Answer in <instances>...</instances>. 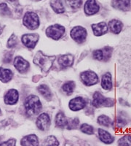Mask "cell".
I'll return each mask as SVG.
<instances>
[{
  "mask_svg": "<svg viewBox=\"0 0 131 146\" xmlns=\"http://www.w3.org/2000/svg\"><path fill=\"white\" fill-rule=\"evenodd\" d=\"M92 30L95 36H100L105 35L108 32L109 27L105 22H101L98 23H93L91 25Z\"/></svg>",
  "mask_w": 131,
  "mask_h": 146,
  "instance_id": "15",
  "label": "cell"
},
{
  "mask_svg": "<svg viewBox=\"0 0 131 146\" xmlns=\"http://www.w3.org/2000/svg\"><path fill=\"white\" fill-rule=\"evenodd\" d=\"M24 107H25L26 113L28 116L37 115L42 110V105L40 102L39 98L34 94L28 96L26 99Z\"/></svg>",
  "mask_w": 131,
  "mask_h": 146,
  "instance_id": "2",
  "label": "cell"
},
{
  "mask_svg": "<svg viewBox=\"0 0 131 146\" xmlns=\"http://www.w3.org/2000/svg\"><path fill=\"white\" fill-rule=\"evenodd\" d=\"M101 85L102 88L106 91H110L113 88L112 76L110 72H106L104 75H102L101 78Z\"/></svg>",
  "mask_w": 131,
  "mask_h": 146,
  "instance_id": "20",
  "label": "cell"
},
{
  "mask_svg": "<svg viewBox=\"0 0 131 146\" xmlns=\"http://www.w3.org/2000/svg\"><path fill=\"white\" fill-rule=\"evenodd\" d=\"M75 83L74 81H68L66 83H65L62 86V89H63V91L68 95H70L73 93Z\"/></svg>",
  "mask_w": 131,
  "mask_h": 146,
  "instance_id": "27",
  "label": "cell"
},
{
  "mask_svg": "<svg viewBox=\"0 0 131 146\" xmlns=\"http://www.w3.org/2000/svg\"><path fill=\"white\" fill-rule=\"evenodd\" d=\"M12 57H13V52H7L4 56L3 62L5 63H10L11 62Z\"/></svg>",
  "mask_w": 131,
  "mask_h": 146,
  "instance_id": "37",
  "label": "cell"
},
{
  "mask_svg": "<svg viewBox=\"0 0 131 146\" xmlns=\"http://www.w3.org/2000/svg\"><path fill=\"white\" fill-rule=\"evenodd\" d=\"M109 28L111 33L119 35L122 30L123 23L120 21L113 19L109 22Z\"/></svg>",
  "mask_w": 131,
  "mask_h": 146,
  "instance_id": "22",
  "label": "cell"
},
{
  "mask_svg": "<svg viewBox=\"0 0 131 146\" xmlns=\"http://www.w3.org/2000/svg\"><path fill=\"white\" fill-rule=\"evenodd\" d=\"M23 23L28 29H37L40 24L38 15L34 12H27L23 16Z\"/></svg>",
  "mask_w": 131,
  "mask_h": 146,
  "instance_id": "4",
  "label": "cell"
},
{
  "mask_svg": "<svg viewBox=\"0 0 131 146\" xmlns=\"http://www.w3.org/2000/svg\"><path fill=\"white\" fill-rule=\"evenodd\" d=\"M21 146H39V139L36 135H28L23 137L20 140Z\"/></svg>",
  "mask_w": 131,
  "mask_h": 146,
  "instance_id": "18",
  "label": "cell"
},
{
  "mask_svg": "<svg viewBox=\"0 0 131 146\" xmlns=\"http://www.w3.org/2000/svg\"><path fill=\"white\" fill-rule=\"evenodd\" d=\"M114 104H115V101L113 99L105 97L98 91L95 92L93 94L92 105L95 108H100L102 107L111 108V107L114 106Z\"/></svg>",
  "mask_w": 131,
  "mask_h": 146,
  "instance_id": "3",
  "label": "cell"
},
{
  "mask_svg": "<svg viewBox=\"0 0 131 146\" xmlns=\"http://www.w3.org/2000/svg\"><path fill=\"white\" fill-rule=\"evenodd\" d=\"M66 3L71 9H79L82 5V0H65Z\"/></svg>",
  "mask_w": 131,
  "mask_h": 146,
  "instance_id": "31",
  "label": "cell"
},
{
  "mask_svg": "<svg viewBox=\"0 0 131 146\" xmlns=\"http://www.w3.org/2000/svg\"><path fill=\"white\" fill-rule=\"evenodd\" d=\"M100 7L95 0H88L85 4L84 10L86 15H93L99 11Z\"/></svg>",
  "mask_w": 131,
  "mask_h": 146,
  "instance_id": "14",
  "label": "cell"
},
{
  "mask_svg": "<svg viewBox=\"0 0 131 146\" xmlns=\"http://www.w3.org/2000/svg\"><path fill=\"white\" fill-rule=\"evenodd\" d=\"M51 124L50 117L47 113H42L37 117L36 125L39 129L42 131H47Z\"/></svg>",
  "mask_w": 131,
  "mask_h": 146,
  "instance_id": "10",
  "label": "cell"
},
{
  "mask_svg": "<svg viewBox=\"0 0 131 146\" xmlns=\"http://www.w3.org/2000/svg\"><path fill=\"white\" fill-rule=\"evenodd\" d=\"M74 62V57L71 54L63 55L58 57V63L62 68H67L73 65Z\"/></svg>",
  "mask_w": 131,
  "mask_h": 146,
  "instance_id": "16",
  "label": "cell"
},
{
  "mask_svg": "<svg viewBox=\"0 0 131 146\" xmlns=\"http://www.w3.org/2000/svg\"><path fill=\"white\" fill-rule=\"evenodd\" d=\"M0 14L4 16H10L11 11L6 3L0 4Z\"/></svg>",
  "mask_w": 131,
  "mask_h": 146,
  "instance_id": "32",
  "label": "cell"
},
{
  "mask_svg": "<svg viewBox=\"0 0 131 146\" xmlns=\"http://www.w3.org/2000/svg\"><path fill=\"white\" fill-rule=\"evenodd\" d=\"M13 77V72L10 69L0 67V80L2 83H7L12 80Z\"/></svg>",
  "mask_w": 131,
  "mask_h": 146,
  "instance_id": "23",
  "label": "cell"
},
{
  "mask_svg": "<svg viewBox=\"0 0 131 146\" xmlns=\"http://www.w3.org/2000/svg\"><path fill=\"white\" fill-rule=\"evenodd\" d=\"M80 80L85 86H91L97 84L99 82V78L95 72L88 70V71L82 72L80 74Z\"/></svg>",
  "mask_w": 131,
  "mask_h": 146,
  "instance_id": "7",
  "label": "cell"
},
{
  "mask_svg": "<svg viewBox=\"0 0 131 146\" xmlns=\"http://www.w3.org/2000/svg\"><path fill=\"white\" fill-rule=\"evenodd\" d=\"M59 142L57 138L53 135L48 136L45 139L44 142V146H58Z\"/></svg>",
  "mask_w": 131,
  "mask_h": 146,
  "instance_id": "28",
  "label": "cell"
},
{
  "mask_svg": "<svg viewBox=\"0 0 131 146\" xmlns=\"http://www.w3.org/2000/svg\"><path fill=\"white\" fill-rule=\"evenodd\" d=\"M117 143L119 146H131V135H124L119 139Z\"/></svg>",
  "mask_w": 131,
  "mask_h": 146,
  "instance_id": "29",
  "label": "cell"
},
{
  "mask_svg": "<svg viewBox=\"0 0 131 146\" xmlns=\"http://www.w3.org/2000/svg\"><path fill=\"white\" fill-rule=\"evenodd\" d=\"M18 44V38H17V36H15L14 34L10 36V37L9 38L8 41H7V46L8 48H13L14 47H15Z\"/></svg>",
  "mask_w": 131,
  "mask_h": 146,
  "instance_id": "34",
  "label": "cell"
},
{
  "mask_svg": "<svg viewBox=\"0 0 131 146\" xmlns=\"http://www.w3.org/2000/svg\"><path fill=\"white\" fill-rule=\"evenodd\" d=\"M2 137H1V136H0V141H1V139H2Z\"/></svg>",
  "mask_w": 131,
  "mask_h": 146,
  "instance_id": "40",
  "label": "cell"
},
{
  "mask_svg": "<svg viewBox=\"0 0 131 146\" xmlns=\"http://www.w3.org/2000/svg\"><path fill=\"white\" fill-rule=\"evenodd\" d=\"M65 27L60 24H54L48 27L46 29L47 36L54 40H58L61 38L65 33Z\"/></svg>",
  "mask_w": 131,
  "mask_h": 146,
  "instance_id": "8",
  "label": "cell"
},
{
  "mask_svg": "<svg viewBox=\"0 0 131 146\" xmlns=\"http://www.w3.org/2000/svg\"><path fill=\"white\" fill-rule=\"evenodd\" d=\"M86 106V101L81 96H76L70 100L68 103V108L72 111H79Z\"/></svg>",
  "mask_w": 131,
  "mask_h": 146,
  "instance_id": "12",
  "label": "cell"
},
{
  "mask_svg": "<svg viewBox=\"0 0 131 146\" xmlns=\"http://www.w3.org/2000/svg\"><path fill=\"white\" fill-rule=\"evenodd\" d=\"M13 64L15 69L20 73L27 72L28 70H29V67H30V64L26 60L24 59L23 57L19 56L14 58Z\"/></svg>",
  "mask_w": 131,
  "mask_h": 146,
  "instance_id": "11",
  "label": "cell"
},
{
  "mask_svg": "<svg viewBox=\"0 0 131 146\" xmlns=\"http://www.w3.org/2000/svg\"><path fill=\"white\" fill-rule=\"evenodd\" d=\"M37 91H38L39 93L43 96L45 100H51L52 99V93L51 91H50V88H49L47 85L45 84H41L39 85L38 87H37Z\"/></svg>",
  "mask_w": 131,
  "mask_h": 146,
  "instance_id": "24",
  "label": "cell"
},
{
  "mask_svg": "<svg viewBox=\"0 0 131 146\" xmlns=\"http://www.w3.org/2000/svg\"><path fill=\"white\" fill-rule=\"evenodd\" d=\"M80 123V121L77 118H68V126H67V129H76L77 126H79Z\"/></svg>",
  "mask_w": 131,
  "mask_h": 146,
  "instance_id": "33",
  "label": "cell"
},
{
  "mask_svg": "<svg viewBox=\"0 0 131 146\" xmlns=\"http://www.w3.org/2000/svg\"><path fill=\"white\" fill-rule=\"evenodd\" d=\"M50 6L56 13L61 14L65 12V8L62 0H51Z\"/></svg>",
  "mask_w": 131,
  "mask_h": 146,
  "instance_id": "25",
  "label": "cell"
},
{
  "mask_svg": "<svg viewBox=\"0 0 131 146\" xmlns=\"http://www.w3.org/2000/svg\"><path fill=\"white\" fill-rule=\"evenodd\" d=\"M19 94L18 91L16 89H10L5 94L4 96V101L6 105H13L16 104L18 101Z\"/></svg>",
  "mask_w": 131,
  "mask_h": 146,
  "instance_id": "13",
  "label": "cell"
},
{
  "mask_svg": "<svg viewBox=\"0 0 131 146\" xmlns=\"http://www.w3.org/2000/svg\"><path fill=\"white\" fill-rule=\"evenodd\" d=\"M113 48L109 46L104 47L103 48L95 50L93 51L92 56L94 59L99 62H109L112 56Z\"/></svg>",
  "mask_w": 131,
  "mask_h": 146,
  "instance_id": "5",
  "label": "cell"
},
{
  "mask_svg": "<svg viewBox=\"0 0 131 146\" xmlns=\"http://www.w3.org/2000/svg\"><path fill=\"white\" fill-rule=\"evenodd\" d=\"M2 31H3V27H2V25H1V24H0V35H1V34H2Z\"/></svg>",
  "mask_w": 131,
  "mask_h": 146,
  "instance_id": "38",
  "label": "cell"
},
{
  "mask_svg": "<svg viewBox=\"0 0 131 146\" xmlns=\"http://www.w3.org/2000/svg\"><path fill=\"white\" fill-rule=\"evenodd\" d=\"M9 1H10V2H15V0H9Z\"/></svg>",
  "mask_w": 131,
  "mask_h": 146,
  "instance_id": "39",
  "label": "cell"
},
{
  "mask_svg": "<svg viewBox=\"0 0 131 146\" xmlns=\"http://www.w3.org/2000/svg\"><path fill=\"white\" fill-rule=\"evenodd\" d=\"M127 124V121L125 118L123 117H118L117 118V122H116V126L118 127L119 129H122V128L124 127Z\"/></svg>",
  "mask_w": 131,
  "mask_h": 146,
  "instance_id": "35",
  "label": "cell"
},
{
  "mask_svg": "<svg viewBox=\"0 0 131 146\" xmlns=\"http://www.w3.org/2000/svg\"><path fill=\"white\" fill-rule=\"evenodd\" d=\"M131 0H112L111 5L114 8L122 11H128L130 9Z\"/></svg>",
  "mask_w": 131,
  "mask_h": 146,
  "instance_id": "17",
  "label": "cell"
},
{
  "mask_svg": "<svg viewBox=\"0 0 131 146\" xmlns=\"http://www.w3.org/2000/svg\"><path fill=\"white\" fill-rule=\"evenodd\" d=\"M39 35L38 34H25L21 36V42L23 45L29 49H34L38 42Z\"/></svg>",
  "mask_w": 131,
  "mask_h": 146,
  "instance_id": "9",
  "label": "cell"
},
{
  "mask_svg": "<svg viewBox=\"0 0 131 146\" xmlns=\"http://www.w3.org/2000/svg\"><path fill=\"white\" fill-rule=\"evenodd\" d=\"M55 126L58 128H61V129H67L68 123V119L66 117L64 113L63 112H59L56 115L55 118Z\"/></svg>",
  "mask_w": 131,
  "mask_h": 146,
  "instance_id": "21",
  "label": "cell"
},
{
  "mask_svg": "<svg viewBox=\"0 0 131 146\" xmlns=\"http://www.w3.org/2000/svg\"><path fill=\"white\" fill-rule=\"evenodd\" d=\"M97 122L101 126H106V127H109L113 124L112 120L111 119V118L106 115H101L100 116H98L97 118Z\"/></svg>",
  "mask_w": 131,
  "mask_h": 146,
  "instance_id": "26",
  "label": "cell"
},
{
  "mask_svg": "<svg viewBox=\"0 0 131 146\" xmlns=\"http://www.w3.org/2000/svg\"><path fill=\"white\" fill-rule=\"evenodd\" d=\"M16 139L14 138L7 139V141L0 143V146H16Z\"/></svg>",
  "mask_w": 131,
  "mask_h": 146,
  "instance_id": "36",
  "label": "cell"
},
{
  "mask_svg": "<svg viewBox=\"0 0 131 146\" xmlns=\"http://www.w3.org/2000/svg\"><path fill=\"white\" fill-rule=\"evenodd\" d=\"M80 131L84 134L88 135H91L94 134V128L90 124L88 123H83L80 126Z\"/></svg>",
  "mask_w": 131,
  "mask_h": 146,
  "instance_id": "30",
  "label": "cell"
},
{
  "mask_svg": "<svg viewBox=\"0 0 131 146\" xmlns=\"http://www.w3.org/2000/svg\"><path fill=\"white\" fill-rule=\"evenodd\" d=\"M55 59L56 56H47L41 51H38L35 55L33 62L40 67L42 72L47 73L50 71Z\"/></svg>",
  "mask_w": 131,
  "mask_h": 146,
  "instance_id": "1",
  "label": "cell"
},
{
  "mask_svg": "<svg viewBox=\"0 0 131 146\" xmlns=\"http://www.w3.org/2000/svg\"><path fill=\"white\" fill-rule=\"evenodd\" d=\"M70 36L72 40L79 44L83 43L86 40L88 32L86 29L81 26H76L72 28L70 32Z\"/></svg>",
  "mask_w": 131,
  "mask_h": 146,
  "instance_id": "6",
  "label": "cell"
},
{
  "mask_svg": "<svg viewBox=\"0 0 131 146\" xmlns=\"http://www.w3.org/2000/svg\"><path fill=\"white\" fill-rule=\"evenodd\" d=\"M98 134L100 140H101L102 143H105V144H111V143H113L114 141H115V137L112 136V135H111L109 131H106V130H104L103 129L99 128L98 129Z\"/></svg>",
  "mask_w": 131,
  "mask_h": 146,
  "instance_id": "19",
  "label": "cell"
},
{
  "mask_svg": "<svg viewBox=\"0 0 131 146\" xmlns=\"http://www.w3.org/2000/svg\"><path fill=\"white\" fill-rule=\"evenodd\" d=\"M0 113H1V110H0Z\"/></svg>",
  "mask_w": 131,
  "mask_h": 146,
  "instance_id": "41",
  "label": "cell"
}]
</instances>
